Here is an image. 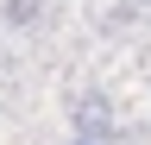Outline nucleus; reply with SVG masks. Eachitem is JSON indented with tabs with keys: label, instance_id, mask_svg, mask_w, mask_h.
Masks as SVG:
<instances>
[{
	"label": "nucleus",
	"instance_id": "nucleus-1",
	"mask_svg": "<svg viewBox=\"0 0 151 145\" xmlns=\"http://www.w3.org/2000/svg\"><path fill=\"white\" fill-rule=\"evenodd\" d=\"M69 145H101V139H69Z\"/></svg>",
	"mask_w": 151,
	"mask_h": 145
}]
</instances>
